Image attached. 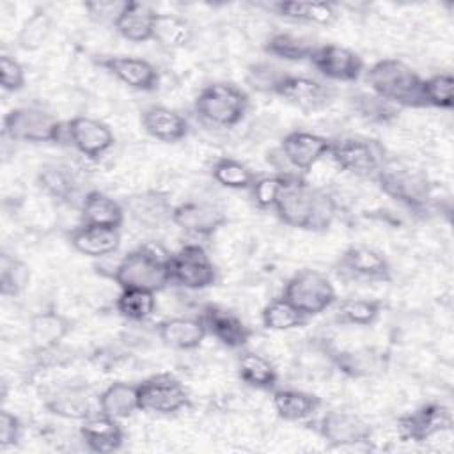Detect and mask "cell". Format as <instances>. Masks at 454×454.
Returning <instances> with one entry per match:
<instances>
[{
	"label": "cell",
	"mask_w": 454,
	"mask_h": 454,
	"mask_svg": "<svg viewBox=\"0 0 454 454\" xmlns=\"http://www.w3.org/2000/svg\"><path fill=\"white\" fill-rule=\"evenodd\" d=\"M271 404L286 422H305L317 413L323 399L317 394L298 388H273Z\"/></svg>",
	"instance_id": "cell-31"
},
{
	"label": "cell",
	"mask_w": 454,
	"mask_h": 454,
	"mask_svg": "<svg viewBox=\"0 0 454 454\" xmlns=\"http://www.w3.org/2000/svg\"><path fill=\"white\" fill-rule=\"evenodd\" d=\"M44 408L55 417L82 422L94 413L90 388L87 383H64L44 399Z\"/></svg>",
	"instance_id": "cell-25"
},
{
	"label": "cell",
	"mask_w": 454,
	"mask_h": 454,
	"mask_svg": "<svg viewBox=\"0 0 454 454\" xmlns=\"http://www.w3.org/2000/svg\"><path fill=\"white\" fill-rule=\"evenodd\" d=\"M454 426L452 410L442 403H426L397 419V433L403 440L422 443Z\"/></svg>",
	"instance_id": "cell-15"
},
{
	"label": "cell",
	"mask_w": 454,
	"mask_h": 454,
	"mask_svg": "<svg viewBox=\"0 0 454 454\" xmlns=\"http://www.w3.org/2000/svg\"><path fill=\"white\" fill-rule=\"evenodd\" d=\"M229 222L225 209L211 200H186L176 204L172 223L181 231L197 236L209 238Z\"/></svg>",
	"instance_id": "cell-19"
},
{
	"label": "cell",
	"mask_w": 454,
	"mask_h": 454,
	"mask_svg": "<svg viewBox=\"0 0 454 454\" xmlns=\"http://www.w3.org/2000/svg\"><path fill=\"white\" fill-rule=\"evenodd\" d=\"M273 96H278L303 114H316L333 103L337 89L325 80L287 73L275 89Z\"/></svg>",
	"instance_id": "cell-11"
},
{
	"label": "cell",
	"mask_w": 454,
	"mask_h": 454,
	"mask_svg": "<svg viewBox=\"0 0 454 454\" xmlns=\"http://www.w3.org/2000/svg\"><path fill=\"white\" fill-rule=\"evenodd\" d=\"M289 174H296V172H277L271 176L257 177L250 188L254 204L259 209H273L282 188L287 183Z\"/></svg>",
	"instance_id": "cell-47"
},
{
	"label": "cell",
	"mask_w": 454,
	"mask_h": 454,
	"mask_svg": "<svg viewBox=\"0 0 454 454\" xmlns=\"http://www.w3.org/2000/svg\"><path fill=\"white\" fill-rule=\"evenodd\" d=\"M27 74L25 67L11 55H0V87L5 92H18L25 87Z\"/></svg>",
	"instance_id": "cell-48"
},
{
	"label": "cell",
	"mask_w": 454,
	"mask_h": 454,
	"mask_svg": "<svg viewBox=\"0 0 454 454\" xmlns=\"http://www.w3.org/2000/svg\"><path fill=\"white\" fill-rule=\"evenodd\" d=\"M211 177L215 183L227 190H250L257 176L254 170L236 158H218L211 167Z\"/></svg>",
	"instance_id": "cell-43"
},
{
	"label": "cell",
	"mask_w": 454,
	"mask_h": 454,
	"mask_svg": "<svg viewBox=\"0 0 454 454\" xmlns=\"http://www.w3.org/2000/svg\"><path fill=\"white\" fill-rule=\"evenodd\" d=\"M156 333L163 346L179 351L197 349L207 337L200 316H174L161 319L156 325Z\"/></svg>",
	"instance_id": "cell-26"
},
{
	"label": "cell",
	"mask_w": 454,
	"mask_h": 454,
	"mask_svg": "<svg viewBox=\"0 0 454 454\" xmlns=\"http://www.w3.org/2000/svg\"><path fill=\"white\" fill-rule=\"evenodd\" d=\"M140 124L149 137L167 144L179 142L190 133L188 119L177 110L163 105L147 106L140 115Z\"/></svg>",
	"instance_id": "cell-28"
},
{
	"label": "cell",
	"mask_w": 454,
	"mask_h": 454,
	"mask_svg": "<svg viewBox=\"0 0 454 454\" xmlns=\"http://www.w3.org/2000/svg\"><path fill=\"white\" fill-rule=\"evenodd\" d=\"M287 74L286 69L278 67L277 64L270 60L254 62L247 67L245 73V83L261 94H275V89L282 82V78Z\"/></svg>",
	"instance_id": "cell-46"
},
{
	"label": "cell",
	"mask_w": 454,
	"mask_h": 454,
	"mask_svg": "<svg viewBox=\"0 0 454 454\" xmlns=\"http://www.w3.org/2000/svg\"><path fill=\"white\" fill-rule=\"evenodd\" d=\"M332 365L346 378L362 380L371 378L385 371L387 356L378 348H353L330 353Z\"/></svg>",
	"instance_id": "cell-29"
},
{
	"label": "cell",
	"mask_w": 454,
	"mask_h": 454,
	"mask_svg": "<svg viewBox=\"0 0 454 454\" xmlns=\"http://www.w3.org/2000/svg\"><path fill=\"white\" fill-rule=\"evenodd\" d=\"M35 181L41 192L59 204L80 206L83 199L80 197L78 174L71 165L64 161H44L43 165H39Z\"/></svg>",
	"instance_id": "cell-22"
},
{
	"label": "cell",
	"mask_w": 454,
	"mask_h": 454,
	"mask_svg": "<svg viewBox=\"0 0 454 454\" xmlns=\"http://www.w3.org/2000/svg\"><path fill=\"white\" fill-rule=\"evenodd\" d=\"M30 282V266L18 255L2 252L0 255V294L5 298L20 296Z\"/></svg>",
	"instance_id": "cell-44"
},
{
	"label": "cell",
	"mask_w": 454,
	"mask_h": 454,
	"mask_svg": "<svg viewBox=\"0 0 454 454\" xmlns=\"http://www.w3.org/2000/svg\"><path fill=\"white\" fill-rule=\"evenodd\" d=\"M282 296L307 317L319 316L337 301L332 280L319 270L303 268L287 278Z\"/></svg>",
	"instance_id": "cell-8"
},
{
	"label": "cell",
	"mask_w": 454,
	"mask_h": 454,
	"mask_svg": "<svg viewBox=\"0 0 454 454\" xmlns=\"http://www.w3.org/2000/svg\"><path fill=\"white\" fill-rule=\"evenodd\" d=\"M74 323L57 309H43L28 319V340L35 353H50L73 332Z\"/></svg>",
	"instance_id": "cell-23"
},
{
	"label": "cell",
	"mask_w": 454,
	"mask_h": 454,
	"mask_svg": "<svg viewBox=\"0 0 454 454\" xmlns=\"http://www.w3.org/2000/svg\"><path fill=\"white\" fill-rule=\"evenodd\" d=\"M53 27L55 23L51 14L46 9L37 7L21 23L16 35V43L23 51H37L51 37Z\"/></svg>",
	"instance_id": "cell-39"
},
{
	"label": "cell",
	"mask_w": 454,
	"mask_h": 454,
	"mask_svg": "<svg viewBox=\"0 0 454 454\" xmlns=\"http://www.w3.org/2000/svg\"><path fill=\"white\" fill-rule=\"evenodd\" d=\"M374 181L388 199L410 211L422 213L433 200V183L427 172L404 160L388 156Z\"/></svg>",
	"instance_id": "cell-4"
},
{
	"label": "cell",
	"mask_w": 454,
	"mask_h": 454,
	"mask_svg": "<svg viewBox=\"0 0 454 454\" xmlns=\"http://www.w3.org/2000/svg\"><path fill=\"white\" fill-rule=\"evenodd\" d=\"M124 213L142 229L156 231L172 223L174 204L163 190H144L126 195L122 200Z\"/></svg>",
	"instance_id": "cell-17"
},
{
	"label": "cell",
	"mask_w": 454,
	"mask_h": 454,
	"mask_svg": "<svg viewBox=\"0 0 454 454\" xmlns=\"http://www.w3.org/2000/svg\"><path fill=\"white\" fill-rule=\"evenodd\" d=\"M200 319L207 335L229 349L245 348L254 335V330L236 312L216 303H207L200 312Z\"/></svg>",
	"instance_id": "cell-21"
},
{
	"label": "cell",
	"mask_w": 454,
	"mask_h": 454,
	"mask_svg": "<svg viewBox=\"0 0 454 454\" xmlns=\"http://www.w3.org/2000/svg\"><path fill=\"white\" fill-rule=\"evenodd\" d=\"M239 380L257 390H273L278 383L277 367L261 353L241 351L238 356Z\"/></svg>",
	"instance_id": "cell-35"
},
{
	"label": "cell",
	"mask_w": 454,
	"mask_h": 454,
	"mask_svg": "<svg viewBox=\"0 0 454 454\" xmlns=\"http://www.w3.org/2000/svg\"><path fill=\"white\" fill-rule=\"evenodd\" d=\"M309 62L326 82L355 83L365 71L364 59L356 51L333 43L316 44Z\"/></svg>",
	"instance_id": "cell-14"
},
{
	"label": "cell",
	"mask_w": 454,
	"mask_h": 454,
	"mask_svg": "<svg viewBox=\"0 0 454 454\" xmlns=\"http://www.w3.org/2000/svg\"><path fill=\"white\" fill-rule=\"evenodd\" d=\"M4 135L23 144H62L67 129L48 110L39 106H16L4 115Z\"/></svg>",
	"instance_id": "cell-6"
},
{
	"label": "cell",
	"mask_w": 454,
	"mask_h": 454,
	"mask_svg": "<svg viewBox=\"0 0 454 454\" xmlns=\"http://www.w3.org/2000/svg\"><path fill=\"white\" fill-rule=\"evenodd\" d=\"M314 48H316V43L310 37L298 35L293 32H275L266 39L262 46L266 55L284 62L309 60Z\"/></svg>",
	"instance_id": "cell-38"
},
{
	"label": "cell",
	"mask_w": 454,
	"mask_h": 454,
	"mask_svg": "<svg viewBox=\"0 0 454 454\" xmlns=\"http://www.w3.org/2000/svg\"><path fill=\"white\" fill-rule=\"evenodd\" d=\"M168 255L160 243H144L122 255L114 266L110 278L121 289H145L153 293L163 291L168 280Z\"/></svg>",
	"instance_id": "cell-3"
},
{
	"label": "cell",
	"mask_w": 454,
	"mask_h": 454,
	"mask_svg": "<svg viewBox=\"0 0 454 454\" xmlns=\"http://www.w3.org/2000/svg\"><path fill=\"white\" fill-rule=\"evenodd\" d=\"M310 317L301 314L294 305H291L284 296L273 298L261 310V323L271 332H289L301 328Z\"/></svg>",
	"instance_id": "cell-40"
},
{
	"label": "cell",
	"mask_w": 454,
	"mask_h": 454,
	"mask_svg": "<svg viewBox=\"0 0 454 454\" xmlns=\"http://www.w3.org/2000/svg\"><path fill=\"white\" fill-rule=\"evenodd\" d=\"M250 106L247 90L232 82H213L199 90L193 110L204 122L216 128L238 126Z\"/></svg>",
	"instance_id": "cell-5"
},
{
	"label": "cell",
	"mask_w": 454,
	"mask_h": 454,
	"mask_svg": "<svg viewBox=\"0 0 454 454\" xmlns=\"http://www.w3.org/2000/svg\"><path fill=\"white\" fill-rule=\"evenodd\" d=\"M98 66L133 90L154 92L160 89V73L156 66L142 57L103 55L98 59Z\"/></svg>",
	"instance_id": "cell-18"
},
{
	"label": "cell",
	"mask_w": 454,
	"mask_h": 454,
	"mask_svg": "<svg viewBox=\"0 0 454 454\" xmlns=\"http://www.w3.org/2000/svg\"><path fill=\"white\" fill-rule=\"evenodd\" d=\"M335 273L351 282H390L392 266L385 254L367 245L348 247L335 262Z\"/></svg>",
	"instance_id": "cell-12"
},
{
	"label": "cell",
	"mask_w": 454,
	"mask_h": 454,
	"mask_svg": "<svg viewBox=\"0 0 454 454\" xmlns=\"http://www.w3.org/2000/svg\"><path fill=\"white\" fill-rule=\"evenodd\" d=\"M268 9L284 20L307 25L328 27L339 18L337 7L330 2H273Z\"/></svg>",
	"instance_id": "cell-34"
},
{
	"label": "cell",
	"mask_w": 454,
	"mask_h": 454,
	"mask_svg": "<svg viewBox=\"0 0 454 454\" xmlns=\"http://www.w3.org/2000/svg\"><path fill=\"white\" fill-rule=\"evenodd\" d=\"M371 92L397 108H426L422 98V76L399 59L376 60L364 71Z\"/></svg>",
	"instance_id": "cell-2"
},
{
	"label": "cell",
	"mask_w": 454,
	"mask_h": 454,
	"mask_svg": "<svg viewBox=\"0 0 454 454\" xmlns=\"http://www.w3.org/2000/svg\"><path fill=\"white\" fill-rule=\"evenodd\" d=\"M422 98L426 106L452 110L454 106V78L449 71L434 73L422 78Z\"/></svg>",
	"instance_id": "cell-45"
},
{
	"label": "cell",
	"mask_w": 454,
	"mask_h": 454,
	"mask_svg": "<svg viewBox=\"0 0 454 454\" xmlns=\"http://www.w3.org/2000/svg\"><path fill=\"white\" fill-rule=\"evenodd\" d=\"M66 129L67 142L89 160H99L115 144V137L110 126L94 117H73L66 122Z\"/></svg>",
	"instance_id": "cell-20"
},
{
	"label": "cell",
	"mask_w": 454,
	"mask_h": 454,
	"mask_svg": "<svg viewBox=\"0 0 454 454\" xmlns=\"http://www.w3.org/2000/svg\"><path fill=\"white\" fill-rule=\"evenodd\" d=\"M193 37V28L188 20L177 14L160 12L154 25L153 41H156L165 50H179L190 44Z\"/></svg>",
	"instance_id": "cell-41"
},
{
	"label": "cell",
	"mask_w": 454,
	"mask_h": 454,
	"mask_svg": "<svg viewBox=\"0 0 454 454\" xmlns=\"http://www.w3.org/2000/svg\"><path fill=\"white\" fill-rule=\"evenodd\" d=\"M124 218L126 213L121 200H115L114 197L99 190H89L87 193H83V199L80 202L82 223L121 229Z\"/></svg>",
	"instance_id": "cell-32"
},
{
	"label": "cell",
	"mask_w": 454,
	"mask_h": 454,
	"mask_svg": "<svg viewBox=\"0 0 454 454\" xmlns=\"http://www.w3.org/2000/svg\"><path fill=\"white\" fill-rule=\"evenodd\" d=\"M69 245L74 252L85 257H108L121 247V231L114 227L80 223L69 232Z\"/></svg>",
	"instance_id": "cell-27"
},
{
	"label": "cell",
	"mask_w": 454,
	"mask_h": 454,
	"mask_svg": "<svg viewBox=\"0 0 454 454\" xmlns=\"http://www.w3.org/2000/svg\"><path fill=\"white\" fill-rule=\"evenodd\" d=\"M98 411L114 417L117 420L129 419L140 411L138 383L114 381L106 385L96 397Z\"/></svg>",
	"instance_id": "cell-33"
},
{
	"label": "cell",
	"mask_w": 454,
	"mask_h": 454,
	"mask_svg": "<svg viewBox=\"0 0 454 454\" xmlns=\"http://www.w3.org/2000/svg\"><path fill=\"white\" fill-rule=\"evenodd\" d=\"M78 434L85 449L96 454H110L122 449L126 436L121 420L108 417L101 411H96L82 420Z\"/></svg>",
	"instance_id": "cell-24"
},
{
	"label": "cell",
	"mask_w": 454,
	"mask_h": 454,
	"mask_svg": "<svg viewBox=\"0 0 454 454\" xmlns=\"http://www.w3.org/2000/svg\"><path fill=\"white\" fill-rule=\"evenodd\" d=\"M115 309L126 321L142 323L156 312V293L145 289H121Z\"/></svg>",
	"instance_id": "cell-42"
},
{
	"label": "cell",
	"mask_w": 454,
	"mask_h": 454,
	"mask_svg": "<svg viewBox=\"0 0 454 454\" xmlns=\"http://www.w3.org/2000/svg\"><path fill=\"white\" fill-rule=\"evenodd\" d=\"M333 305V317L337 323L360 328L374 325L385 309L383 301L376 298H344L337 300Z\"/></svg>",
	"instance_id": "cell-36"
},
{
	"label": "cell",
	"mask_w": 454,
	"mask_h": 454,
	"mask_svg": "<svg viewBox=\"0 0 454 454\" xmlns=\"http://www.w3.org/2000/svg\"><path fill=\"white\" fill-rule=\"evenodd\" d=\"M330 447L367 445L372 429L360 415L346 410H330L309 424Z\"/></svg>",
	"instance_id": "cell-13"
},
{
	"label": "cell",
	"mask_w": 454,
	"mask_h": 454,
	"mask_svg": "<svg viewBox=\"0 0 454 454\" xmlns=\"http://www.w3.org/2000/svg\"><path fill=\"white\" fill-rule=\"evenodd\" d=\"M168 280L183 289L200 291L216 284L218 271L200 243H186L168 255Z\"/></svg>",
	"instance_id": "cell-9"
},
{
	"label": "cell",
	"mask_w": 454,
	"mask_h": 454,
	"mask_svg": "<svg viewBox=\"0 0 454 454\" xmlns=\"http://www.w3.org/2000/svg\"><path fill=\"white\" fill-rule=\"evenodd\" d=\"M349 106L367 124L388 126L399 117V108L371 90H356L349 96Z\"/></svg>",
	"instance_id": "cell-37"
},
{
	"label": "cell",
	"mask_w": 454,
	"mask_h": 454,
	"mask_svg": "<svg viewBox=\"0 0 454 454\" xmlns=\"http://www.w3.org/2000/svg\"><path fill=\"white\" fill-rule=\"evenodd\" d=\"M328 156L340 170L372 181L388 160L385 145L365 135H349L332 140Z\"/></svg>",
	"instance_id": "cell-7"
},
{
	"label": "cell",
	"mask_w": 454,
	"mask_h": 454,
	"mask_svg": "<svg viewBox=\"0 0 454 454\" xmlns=\"http://www.w3.org/2000/svg\"><path fill=\"white\" fill-rule=\"evenodd\" d=\"M21 438V420L9 410L0 413V447L9 449L18 445Z\"/></svg>",
	"instance_id": "cell-50"
},
{
	"label": "cell",
	"mask_w": 454,
	"mask_h": 454,
	"mask_svg": "<svg viewBox=\"0 0 454 454\" xmlns=\"http://www.w3.org/2000/svg\"><path fill=\"white\" fill-rule=\"evenodd\" d=\"M124 2L117 0H99V2H89L83 5L87 18L96 25H115L119 14L124 9Z\"/></svg>",
	"instance_id": "cell-49"
},
{
	"label": "cell",
	"mask_w": 454,
	"mask_h": 454,
	"mask_svg": "<svg viewBox=\"0 0 454 454\" xmlns=\"http://www.w3.org/2000/svg\"><path fill=\"white\" fill-rule=\"evenodd\" d=\"M273 211L282 223L293 229L325 232L335 222L339 206L326 190L312 186L300 174H289Z\"/></svg>",
	"instance_id": "cell-1"
},
{
	"label": "cell",
	"mask_w": 454,
	"mask_h": 454,
	"mask_svg": "<svg viewBox=\"0 0 454 454\" xmlns=\"http://www.w3.org/2000/svg\"><path fill=\"white\" fill-rule=\"evenodd\" d=\"M140 411L153 415H174L190 406L184 385L170 372H160L138 383Z\"/></svg>",
	"instance_id": "cell-10"
},
{
	"label": "cell",
	"mask_w": 454,
	"mask_h": 454,
	"mask_svg": "<svg viewBox=\"0 0 454 454\" xmlns=\"http://www.w3.org/2000/svg\"><path fill=\"white\" fill-rule=\"evenodd\" d=\"M158 14L160 12L154 11L149 4L126 0L124 9L119 14L114 28L122 39L129 43L153 41Z\"/></svg>",
	"instance_id": "cell-30"
},
{
	"label": "cell",
	"mask_w": 454,
	"mask_h": 454,
	"mask_svg": "<svg viewBox=\"0 0 454 454\" xmlns=\"http://www.w3.org/2000/svg\"><path fill=\"white\" fill-rule=\"evenodd\" d=\"M330 145L332 138L305 129H293L280 140L278 154L296 174H305L328 156Z\"/></svg>",
	"instance_id": "cell-16"
}]
</instances>
